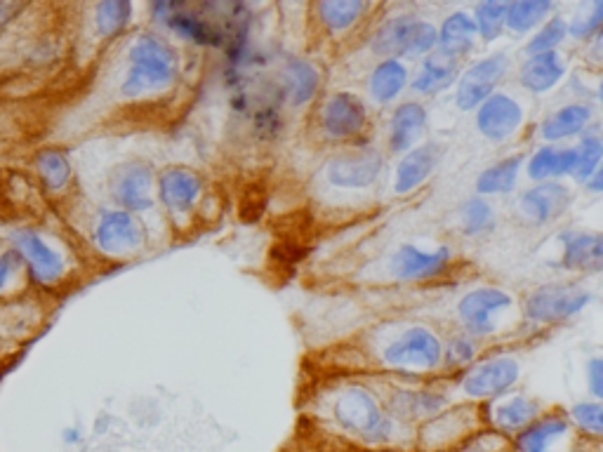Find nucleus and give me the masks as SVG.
Listing matches in <instances>:
<instances>
[{
    "label": "nucleus",
    "instance_id": "obj_1",
    "mask_svg": "<svg viewBox=\"0 0 603 452\" xmlns=\"http://www.w3.org/2000/svg\"><path fill=\"white\" fill-rule=\"evenodd\" d=\"M180 78V55L168 38L154 31H144L132 41L128 50V73L121 83L125 99H142L161 95Z\"/></svg>",
    "mask_w": 603,
    "mask_h": 452
},
{
    "label": "nucleus",
    "instance_id": "obj_2",
    "mask_svg": "<svg viewBox=\"0 0 603 452\" xmlns=\"http://www.w3.org/2000/svg\"><path fill=\"white\" fill-rule=\"evenodd\" d=\"M335 420L347 434L368 443H387L394 438V420L382 410L377 398L363 387L342 391L335 401Z\"/></svg>",
    "mask_w": 603,
    "mask_h": 452
},
{
    "label": "nucleus",
    "instance_id": "obj_3",
    "mask_svg": "<svg viewBox=\"0 0 603 452\" xmlns=\"http://www.w3.org/2000/svg\"><path fill=\"white\" fill-rule=\"evenodd\" d=\"M594 295L587 288L575 283H545L530 290L523 299V314L530 323L538 325H559L582 314Z\"/></svg>",
    "mask_w": 603,
    "mask_h": 452
},
{
    "label": "nucleus",
    "instance_id": "obj_4",
    "mask_svg": "<svg viewBox=\"0 0 603 452\" xmlns=\"http://www.w3.org/2000/svg\"><path fill=\"white\" fill-rule=\"evenodd\" d=\"M382 361L396 370H439L443 363V339L427 325H410L384 347Z\"/></svg>",
    "mask_w": 603,
    "mask_h": 452
},
{
    "label": "nucleus",
    "instance_id": "obj_5",
    "mask_svg": "<svg viewBox=\"0 0 603 452\" xmlns=\"http://www.w3.org/2000/svg\"><path fill=\"white\" fill-rule=\"evenodd\" d=\"M514 297L507 290L495 285H481L469 290L457 302V318H460L462 332L474 339L495 335L505 323V314L512 311Z\"/></svg>",
    "mask_w": 603,
    "mask_h": 452
},
{
    "label": "nucleus",
    "instance_id": "obj_6",
    "mask_svg": "<svg viewBox=\"0 0 603 452\" xmlns=\"http://www.w3.org/2000/svg\"><path fill=\"white\" fill-rule=\"evenodd\" d=\"M147 229L142 219L121 208L99 210L92 243L106 257H130L147 248Z\"/></svg>",
    "mask_w": 603,
    "mask_h": 452
},
{
    "label": "nucleus",
    "instance_id": "obj_7",
    "mask_svg": "<svg viewBox=\"0 0 603 452\" xmlns=\"http://www.w3.org/2000/svg\"><path fill=\"white\" fill-rule=\"evenodd\" d=\"M384 172V154L377 146L354 144L330 158L326 182L335 189L361 191L380 182Z\"/></svg>",
    "mask_w": 603,
    "mask_h": 452
},
{
    "label": "nucleus",
    "instance_id": "obj_8",
    "mask_svg": "<svg viewBox=\"0 0 603 452\" xmlns=\"http://www.w3.org/2000/svg\"><path fill=\"white\" fill-rule=\"evenodd\" d=\"M109 194L116 208L142 215L156 208V170L154 165L132 158L116 165L109 177Z\"/></svg>",
    "mask_w": 603,
    "mask_h": 452
},
{
    "label": "nucleus",
    "instance_id": "obj_9",
    "mask_svg": "<svg viewBox=\"0 0 603 452\" xmlns=\"http://www.w3.org/2000/svg\"><path fill=\"white\" fill-rule=\"evenodd\" d=\"M318 123H321V132L330 142H359V139L366 135L370 123L368 106L356 92H333V95L321 104Z\"/></svg>",
    "mask_w": 603,
    "mask_h": 452
},
{
    "label": "nucleus",
    "instance_id": "obj_10",
    "mask_svg": "<svg viewBox=\"0 0 603 452\" xmlns=\"http://www.w3.org/2000/svg\"><path fill=\"white\" fill-rule=\"evenodd\" d=\"M509 73V57L505 52H493V55L476 59L465 71L457 76L455 88V106L460 111L472 113L486 102L490 95H495L500 83L505 81Z\"/></svg>",
    "mask_w": 603,
    "mask_h": 452
},
{
    "label": "nucleus",
    "instance_id": "obj_11",
    "mask_svg": "<svg viewBox=\"0 0 603 452\" xmlns=\"http://www.w3.org/2000/svg\"><path fill=\"white\" fill-rule=\"evenodd\" d=\"M12 250L17 252L29 271V278L41 288H55L66 278V259L55 245L33 229H17L10 236Z\"/></svg>",
    "mask_w": 603,
    "mask_h": 452
},
{
    "label": "nucleus",
    "instance_id": "obj_12",
    "mask_svg": "<svg viewBox=\"0 0 603 452\" xmlns=\"http://www.w3.org/2000/svg\"><path fill=\"white\" fill-rule=\"evenodd\" d=\"M453 262L455 252L450 245H436L432 250H424L415 243H403L389 259V274L399 283L436 281L450 271Z\"/></svg>",
    "mask_w": 603,
    "mask_h": 452
},
{
    "label": "nucleus",
    "instance_id": "obj_13",
    "mask_svg": "<svg viewBox=\"0 0 603 452\" xmlns=\"http://www.w3.org/2000/svg\"><path fill=\"white\" fill-rule=\"evenodd\" d=\"M205 182L194 168L168 165L156 177V198L170 217H187L203 201Z\"/></svg>",
    "mask_w": 603,
    "mask_h": 452
},
{
    "label": "nucleus",
    "instance_id": "obj_14",
    "mask_svg": "<svg viewBox=\"0 0 603 452\" xmlns=\"http://www.w3.org/2000/svg\"><path fill=\"white\" fill-rule=\"evenodd\" d=\"M521 365L512 356H495L476 363L462 380V391L472 401H495L519 384Z\"/></svg>",
    "mask_w": 603,
    "mask_h": 452
},
{
    "label": "nucleus",
    "instance_id": "obj_15",
    "mask_svg": "<svg viewBox=\"0 0 603 452\" xmlns=\"http://www.w3.org/2000/svg\"><path fill=\"white\" fill-rule=\"evenodd\" d=\"M476 113V130L490 144H505L516 137L526 121V109L509 92H495L483 102Z\"/></svg>",
    "mask_w": 603,
    "mask_h": 452
},
{
    "label": "nucleus",
    "instance_id": "obj_16",
    "mask_svg": "<svg viewBox=\"0 0 603 452\" xmlns=\"http://www.w3.org/2000/svg\"><path fill=\"white\" fill-rule=\"evenodd\" d=\"M573 205V191L571 186L563 182H545V184H533L530 189L523 191L519 196V215L523 222L533 226H549L556 219L566 215L568 208Z\"/></svg>",
    "mask_w": 603,
    "mask_h": 452
},
{
    "label": "nucleus",
    "instance_id": "obj_17",
    "mask_svg": "<svg viewBox=\"0 0 603 452\" xmlns=\"http://www.w3.org/2000/svg\"><path fill=\"white\" fill-rule=\"evenodd\" d=\"M443 149L436 142L417 144L408 154L401 156L399 165L394 172V194L408 196L415 194L420 186L427 184V179L434 175L436 168L441 165Z\"/></svg>",
    "mask_w": 603,
    "mask_h": 452
},
{
    "label": "nucleus",
    "instance_id": "obj_18",
    "mask_svg": "<svg viewBox=\"0 0 603 452\" xmlns=\"http://www.w3.org/2000/svg\"><path fill=\"white\" fill-rule=\"evenodd\" d=\"M559 267L578 274H599L603 267V238L596 231H563Z\"/></svg>",
    "mask_w": 603,
    "mask_h": 452
},
{
    "label": "nucleus",
    "instance_id": "obj_19",
    "mask_svg": "<svg viewBox=\"0 0 603 452\" xmlns=\"http://www.w3.org/2000/svg\"><path fill=\"white\" fill-rule=\"evenodd\" d=\"M568 73V64L561 52H545V55H528L519 66V85L528 95H547L559 88Z\"/></svg>",
    "mask_w": 603,
    "mask_h": 452
},
{
    "label": "nucleus",
    "instance_id": "obj_20",
    "mask_svg": "<svg viewBox=\"0 0 603 452\" xmlns=\"http://www.w3.org/2000/svg\"><path fill=\"white\" fill-rule=\"evenodd\" d=\"M427 123L429 113L424 109V104L415 102V99L396 104L392 118H389V151L394 156H403L410 149H415L424 130H427Z\"/></svg>",
    "mask_w": 603,
    "mask_h": 452
},
{
    "label": "nucleus",
    "instance_id": "obj_21",
    "mask_svg": "<svg viewBox=\"0 0 603 452\" xmlns=\"http://www.w3.org/2000/svg\"><path fill=\"white\" fill-rule=\"evenodd\" d=\"M594 123V106L587 102H571L554 109L540 123V139L545 144H559L563 139L582 137Z\"/></svg>",
    "mask_w": 603,
    "mask_h": 452
},
{
    "label": "nucleus",
    "instance_id": "obj_22",
    "mask_svg": "<svg viewBox=\"0 0 603 452\" xmlns=\"http://www.w3.org/2000/svg\"><path fill=\"white\" fill-rule=\"evenodd\" d=\"M575 170V149L573 146H554L545 144L535 149L523 165L530 182H561L563 177H573Z\"/></svg>",
    "mask_w": 603,
    "mask_h": 452
},
{
    "label": "nucleus",
    "instance_id": "obj_23",
    "mask_svg": "<svg viewBox=\"0 0 603 452\" xmlns=\"http://www.w3.org/2000/svg\"><path fill=\"white\" fill-rule=\"evenodd\" d=\"M460 62L453 57L443 55V52L434 50L432 55H427L422 59L420 71L415 73V78L410 81V90L420 97H434L441 95L453 88V83H457V76H460Z\"/></svg>",
    "mask_w": 603,
    "mask_h": 452
},
{
    "label": "nucleus",
    "instance_id": "obj_24",
    "mask_svg": "<svg viewBox=\"0 0 603 452\" xmlns=\"http://www.w3.org/2000/svg\"><path fill=\"white\" fill-rule=\"evenodd\" d=\"M323 76L316 69V64H311L304 57H290L286 66H283L281 90L286 102L293 106H307L316 99L318 90H321Z\"/></svg>",
    "mask_w": 603,
    "mask_h": 452
},
{
    "label": "nucleus",
    "instance_id": "obj_25",
    "mask_svg": "<svg viewBox=\"0 0 603 452\" xmlns=\"http://www.w3.org/2000/svg\"><path fill=\"white\" fill-rule=\"evenodd\" d=\"M571 434V422L561 412L540 415L514 436V452H552V445Z\"/></svg>",
    "mask_w": 603,
    "mask_h": 452
},
{
    "label": "nucleus",
    "instance_id": "obj_26",
    "mask_svg": "<svg viewBox=\"0 0 603 452\" xmlns=\"http://www.w3.org/2000/svg\"><path fill=\"white\" fill-rule=\"evenodd\" d=\"M436 29H439V48L436 50L457 59V62H462V59L472 55L476 41H479L474 19L465 10L450 12V15L443 19V24L436 26Z\"/></svg>",
    "mask_w": 603,
    "mask_h": 452
},
{
    "label": "nucleus",
    "instance_id": "obj_27",
    "mask_svg": "<svg viewBox=\"0 0 603 452\" xmlns=\"http://www.w3.org/2000/svg\"><path fill=\"white\" fill-rule=\"evenodd\" d=\"M410 85V71L401 59H380L370 71L368 92L375 104H394Z\"/></svg>",
    "mask_w": 603,
    "mask_h": 452
},
{
    "label": "nucleus",
    "instance_id": "obj_28",
    "mask_svg": "<svg viewBox=\"0 0 603 452\" xmlns=\"http://www.w3.org/2000/svg\"><path fill=\"white\" fill-rule=\"evenodd\" d=\"M523 165H526V156L523 154H512L502 158L498 163L488 165L486 170L479 172V177H476L474 182L476 196L493 198V196L512 194L516 184H519Z\"/></svg>",
    "mask_w": 603,
    "mask_h": 452
},
{
    "label": "nucleus",
    "instance_id": "obj_29",
    "mask_svg": "<svg viewBox=\"0 0 603 452\" xmlns=\"http://www.w3.org/2000/svg\"><path fill=\"white\" fill-rule=\"evenodd\" d=\"M540 415H545V412H542V403L533 396H512L507 398V401H500L493 408L495 429L507 436H516L519 431L526 429L528 424L538 420Z\"/></svg>",
    "mask_w": 603,
    "mask_h": 452
},
{
    "label": "nucleus",
    "instance_id": "obj_30",
    "mask_svg": "<svg viewBox=\"0 0 603 452\" xmlns=\"http://www.w3.org/2000/svg\"><path fill=\"white\" fill-rule=\"evenodd\" d=\"M36 175L50 196H59L66 194L71 182H74V165H71V158L64 149L48 146V149L38 151Z\"/></svg>",
    "mask_w": 603,
    "mask_h": 452
},
{
    "label": "nucleus",
    "instance_id": "obj_31",
    "mask_svg": "<svg viewBox=\"0 0 603 452\" xmlns=\"http://www.w3.org/2000/svg\"><path fill=\"white\" fill-rule=\"evenodd\" d=\"M370 5L363 0H321L314 5L318 24L333 36L347 33L368 15Z\"/></svg>",
    "mask_w": 603,
    "mask_h": 452
},
{
    "label": "nucleus",
    "instance_id": "obj_32",
    "mask_svg": "<svg viewBox=\"0 0 603 452\" xmlns=\"http://www.w3.org/2000/svg\"><path fill=\"white\" fill-rule=\"evenodd\" d=\"M554 10L556 5L552 0H514V3H507L505 31L528 36V33L538 31L554 15Z\"/></svg>",
    "mask_w": 603,
    "mask_h": 452
},
{
    "label": "nucleus",
    "instance_id": "obj_33",
    "mask_svg": "<svg viewBox=\"0 0 603 452\" xmlns=\"http://www.w3.org/2000/svg\"><path fill=\"white\" fill-rule=\"evenodd\" d=\"M436 48H439V29L427 19L410 15L401 41V62L403 59H424Z\"/></svg>",
    "mask_w": 603,
    "mask_h": 452
},
{
    "label": "nucleus",
    "instance_id": "obj_34",
    "mask_svg": "<svg viewBox=\"0 0 603 452\" xmlns=\"http://www.w3.org/2000/svg\"><path fill=\"white\" fill-rule=\"evenodd\" d=\"M132 3L128 0H104V3L95 5V31L99 38L104 41H111V38H118L121 33L128 29L130 19H132Z\"/></svg>",
    "mask_w": 603,
    "mask_h": 452
},
{
    "label": "nucleus",
    "instance_id": "obj_35",
    "mask_svg": "<svg viewBox=\"0 0 603 452\" xmlns=\"http://www.w3.org/2000/svg\"><path fill=\"white\" fill-rule=\"evenodd\" d=\"M457 217H460L462 234L469 238L486 236L488 231L495 229V208L488 198L469 196L467 201L460 205Z\"/></svg>",
    "mask_w": 603,
    "mask_h": 452
},
{
    "label": "nucleus",
    "instance_id": "obj_36",
    "mask_svg": "<svg viewBox=\"0 0 603 452\" xmlns=\"http://www.w3.org/2000/svg\"><path fill=\"white\" fill-rule=\"evenodd\" d=\"M575 149V170L573 179L575 182L585 184L594 172L601 170V158H603V142L599 132L589 130L580 137V142L573 146Z\"/></svg>",
    "mask_w": 603,
    "mask_h": 452
},
{
    "label": "nucleus",
    "instance_id": "obj_37",
    "mask_svg": "<svg viewBox=\"0 0 603 452\" xmlns=\"http://www.w3.org/2000/svg\"><path fill=\"white\" fill-rule=\"evenodd\" d=\"M476 33L483 43H495L505 33V19H507V3L502 0H486L479 3L472 12Z\"/></svg>",
    "mask_w": 603,
    "mask_h": 452
},
{
    "label": "nucleus",
    "instance_id": "obj_38",
    "mask_svg": "<svg viewBox=\"0 0 603 452\" xmlns=\"http://www.w3.org/2000/svg\"><path fill=\"white\" fill-rule=\"evenodd\" d=\"M568 38V22L559 15H552L526 43V55H545V52H559Z\"/></svg>",
    "mask_w": 603,
    "mask_h": 452
},
{
    "label": "nucleus",
    "instance_id": "obj_39",
    "mask_svg": "<svg viewBox=\"0 0 603 452\" xmlns=\"http://www.w3.org/2000/svg\"><path fill=\"white\" fill-rule=\"evenodd\" d=\"M408 19L410 15H396L392 19H387V22L375 31L373 41H370V50L382 59H399L403 31H406Z\"/></svg>",
    "mask_w": 603,
    "mask_h": 452
},
{
    "label": "nucleus",
    "instance_id": "obj_40",
    "mask_svg": "<svg viewBox=\"0 0 603 452\" xmlns=\"http://www.w3.org/2000/svg\"><path fill=\"white\" fill-rule=\"evenodd\" d=\"M603 26V0H592L568 22V38L580 43L594 41L596 36H601Z\"/></svg>",
    "mask_w": 603,
    "mask_h": 452
},
{
    "label": "nucleus",
    "instance_id": "obj_41",
    "mask_svg": "<svg viewBox=\"0 0 603 452\" xmlns=\"http://www.w3.org/2000/svg\"><path fill=\"white\" fill-rule=\"evenodd\" d=\"M479 339L465 335H453L443 344V363L450 370H460L467 368V365H474L476 358H479Z\"/></svg>",
    "mask_w": 603,
    "mask_h": 452
},
{
    "label": "nucleus",
    "instance_id": "obj_42",
    "mask_svg": "<svg viewBox=\"0 0 603 452\" xmlns=\"http://www.w3.org/2000/svg\"><path fill=\"white\" fill-rule=\"evenodd\" d=\"M568 422L575 424L587 436L599 441L603 436V405L601 401H580L568 410Z\"/></svg>",
    "mask_w": 603,
    "mask_h": 452
},
{
    "label": "nucleus",
    "instance_id": "obj_43",
    "mask_svg": "<svg viewBox=\"0 0 603 452\" xmlns=\"http://www.w3.org/2000/svg\"><path fill=\"white\" fill-rule=\"evenodd\" d=\"M19 267H24V264L15 250L10 248L0 252V292L8 290V285L12 283V278H15Z\"/></svg>",
    "mask_w": 603,
    "mask_h": 452
},
{
    "label": "nucleus",
    "instance_id": "obj_44",
    "mask_svg": "<svg viewBox=\"0 0 603 452\" xmlns=\"http://www.w3.org/2000/svg\"><path fill=\"white\" fill-rule=\"evenodd\" d=\"M587 372V389L589 394L594 396V401H601L603 398V361L599 356L589 358L585 365Z\"/></svg>",
    "mask_w": 603,
    "mask_h": 452
},
{
    "label": "nucleus",
    "instance_id": "obj_45",
    "mask_svg": "<svg viewBox=\"0 0 603 452\" xmlns=\"http://www.w3.org/2000/svg\"><path fill=\"white\" fill-rule=\"evenodd\" d=\"M182 3H175V0H158V3H151V19H154L156 24H165V19L170 15H175L177 10H180Z\"/></svg>",
    "mask_w": 603,
    "mask_h": 452
},
{
    "label": "nucleus",
    "instance_id": "obj_46",
    "mask_svg": "<svg viewBox=\"0 0 603 452\" xmlns=\"http://www.w3.org/2000/svg\"><path fill=\"white\" fill-rule=\"evenodd\" d=\"M22 10H24V5H19V3H3V5H0V29H5V26H8Z\"/></svg>",
    "mask_w": 603,
    "mask_h": 452
},
{
    "label": "nucleus",
    "instance_id": "obj_47",
    "mask_svg": "<svg viewBox=\"0 0 603 452\" xmlns=\"http://www.w3.org/2000/svg\"><path fill=\"white\" fill-rule=\"evenodd\" d=\"M62 441H64L66 445H78V443L83 441L81 429H78V427H66V429L62 431Z\"/></svg>",
    "mask_w": 603,
    "mask_h": 452
},
{
    "label": "nucleus",
    "instance_id": "obj_48",
    "mask_svg": "<svg viewBox=\"0 0 603 452\" xmlns=\"http://www.w3.org/2000/svg\"><path fill=\"white\" fill-rule=\"evenodd\" d=\"M601 186H603V175H601V170H599V172H594V175L589 177L587 182H585V189H587V191H592V194H601Z\"/></svg>",
    "mask_w": 603,
    "mask_h": 452
}]
</instances>
